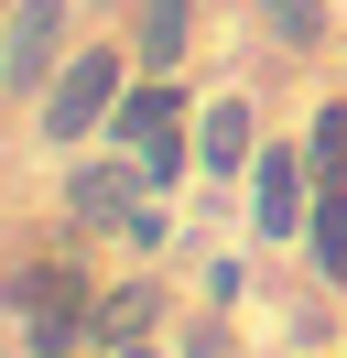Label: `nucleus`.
Listing matches in <instances>:
<instances>
[{
	"mask_svg": "<svg viewBox=\"0 0 347 358\" xmlns=\"http://www.w3.org/2000/svg\"><path fill=\"white\" fill-rule=\"evenodd\" d=\"M130 76H141V55H130V33H87L76 55H65V76L22 109V141H33L43 163H65V152H98L108 141V120H120V98H130Z\"/></svg>",
	"mask_w": 347,
	"mask_h": 358,
	"instance_id": "nucleus-1",
	"label": "nucleus"
},
{
	"mask_svg": "<svg viewBox=\"0 0 347 358\" xmlns=\"http://www.w3.org/2000/svg\"><path fill=\"white\" fill-rule=\"evenodd\" d=\"M174 358H250V326H239L228 304H195V293H185V315H174Z\"/></svg>",
	"mask_w": 347,
	"mask_h": 358,
	"instance_id": "nucleus-11",
	"label": "nucleus"
},
{
	"mask_svg": "<svg viewBox=\"0 0 347 358\" xmlns=\"http://www.w3.org/2000/svg\"><path fill=\"white\" fill-rule=\"evenodd\" d=\"M260 141H271V120H260V87H206V109H195V196H239L260 163Z\"/></svg>",
	"mask_w": 347,
	"mask_h": 358,
	"instance_id": "nucleus-4",
	"label": "nucleus"
},
{
	"mask_svg": "<svg viewBox=\"0 0 347 358\" xmlns=\"http://www.w3.org/2000/svg\"><path fill=\"white\" fill-rule=\"evenodd\" d=\"M141 196H152V185H141V163H130L120 141H98V152H65V163H55V217L87 228V239H108Z\"/></svg>",
	"mask_w": 347,
	"mask_h": 358,
	"instance_id": "nucleus-5",
	"label": "nucleus"
},
{
	"mask_svg": "<svg viewBox=\"0 0 347 358\" xmlns=\"http://www.w3.org/2000/svg\"><path fill=\"white\" fill-rule=\"evenodd\" d=\"M130 55H141L152 76H185L195 66V44H206V0H130Z\"/></svg>",
	"mask_w": 347,
	"mask_h": 358,
	"instance_id": "nucleus-6",
	"label": "nucleus"
},
{
	"mask_svg": "<svg viewBox=\"0 0 347 358\" xmlns=\"http://www.w3.org/2000/svg\"><path fill=\"white\" fill-rule=\"evenodd\" d=\"M293 358H347V348H293Z\"/></svg>",
	"mask_w": 347,
	"mask_h": 358,
	"instance_id": "nucleus-13",
	"label": "nucleus"
},
{
	"mask_svg": "<svg viewBox=\"0 0 347 358\" xmlns=\"http://www.w3.org/2000/svg\"><path fill=\"white\" fill-rule=\"evenodd\" d=\"M260 261H271V250H250V239H228V250H185V293H195V304H228V315H250Z\"/></svg>",
	"mask_w": 347,
	"mask_h": 358,
	"instance_id": "nucleus-10",
	"label": "nucleus"
},
{
	"mask_svg": "<svg viewBox=\"0 0 347 358\" xmlns=\"http://www.w3.org/2000/svg\"><path fill=\"white\" fill-rule=\"evenodd\" d=\"M293 261H304L315 293H347V174L315 185V217H304V250H293Z\"/></svg>",
	"mask_w": 347,
	"mask_h": 358,
	"instance_id": "nucleus-9",
	"label": "nucleus"
},
{
	"mask_svg": "<svg viewBox=\"0 0 347 358\" xmlns=\"http://www.w3.org/2000/svg\"><path fill=\"white\" fill-rule=\"evenodd\" d=\"M87 33H98L87 0H11V11H0V98L33 109V98L65 76V55H76Z\"/></svg>",
	"mask_w": 347,
	"mask_h": 358,
	"instance_id": "nucleus-3",
	"label": "nucleus"
},
{
	"mask_svg": "<svg viewBox=\"0 0 347 358\" xmlns=\"http://www.w3.org/2000/svg\"><path fill=\"white\" fill-rule=\"evenodd\" d=\"M185 250H195V228H185V196H141L120 228H108V261H163V271H174Z\"/></svg>",
	"mask_w": 347,
	"mask_h": 358,
	"instance_id": "nucleus-8",
	"label": "nucleus"
},
{
	"mask_svg": "<svg viewBox=\"0 0 347 358\" xmlns=\"http://www.w3.org/2000/svg\"><path fill=\"white\" fill-rule=\"evenodd\" d=\"M239 11H250V44L282 55V66H315V55L337 44V11H325V0H239Z\"/></svg>",
	"mask_w": 347,
	"mask_h": 358,
	"instance_id": "nucleus-7",
	"label": "nucleus"
},
{
	"mask_svg": "<svg viewBox=\"0 0 347 358\" xmlns=\"http://www.w3.org/2000/svg\"><path fill=\"white\" fill-rule=\"evenodd\" d=\"M304 217H315V152H304V131H271L260 163H250V185H239V239L271 250V261H293Z\"/></svg>",
	"mask_w": 347,
	"mask_h": 358,
	"instance_id": "nucleus-2",
	"label": "nucleus"
},
{
	"mask_svg": "<svg viewBox=\"0 0 347 358\" xmlns=\"http://www.w3.org/2000/svg\"><path fill=\"white\" fill-rule=\"evenodd\" d=\"M98 358H174V336H141V348H98Z\"/></svg>",
	"mask_w": 347,
	"mask_h": 358,
	"instance_id": "nucleus-12",
	"label": "nucleus"
}]
</instances>
